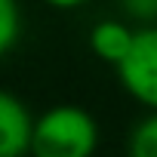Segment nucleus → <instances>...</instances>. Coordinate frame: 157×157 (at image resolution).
<instances>
[{
    "mask_svg": "<svg viewBox=\"0 0 157 157\" xmlns=\"http://www.w3.org/2000/svg\"><path fill=\"white\" fill-rule=\"evenodd\" d=\"M120 10L139 22H157V0H117Z\"/></svg>",
    "mask_w": 157,
    "mask_h": 157,
    "instance_id": "7",
    "label": "nucleus"
},
{
    "mask_svg": "<svg viewBox=\"0 0 157 157\" xmlns=\"http://www.w3.org/2000/svg\"><path fill=\"white\" fill-rule=\"evenodd\" d=\"M31 129H34V117L25 108V102L10 90H0V157L28 154Z\"/></svg>",
    "mask_w": 157,
    "mask_h": 157,
    "instance_id": "3",
    "label": "nucleus"
},
{
    "mask_svg": "<svg viewBox=\"0 0 157 157\" xmlns=\"http://www.w3.org/2000/svg\"><path fill=\"white\" fill-rule=\"evenodd\" d=\"M19 40V10L16 0H0V56L10 52Z\"/></svg>",
    "mask_w": 157,
    "mask_h": 157,
    "instance_id": "6",
    "label": "nucleus"
},
{
    "mask_svg": "<svg viewBox=\"0 0 157 157\" xmlns=\"http://www.w3.org/2000/svg\"><path fill=\"white\" fill-rule=\"evenodd\" d=\"M43 3H49L56 10H74V6H83L86 0H43Z\"/></svg>",
    "mask_w": 157,
    "mask_h": 157,
    "instance_id": "8",
    "label": "nucleus"
},
{
    "mask_svg": "<svg viewBox=\"0 0 157 157\" xmlns=\"http://www.w3.org/2000/svg\"><path fill=\"white\" fill-rule=\"evenodd\" d=\"M117 77L139 105L157 111V25L154 22L136 31L129 52L117 65Z\"/></svg>",
    "mask_w": 157,
    "mask_h": 157,
    "instance_id": "2",
    "label": "nucleus"
},
{
    "mask_svg": "<svg viewBox=\"0 0 157 157\" xmlns=\"http://www.w3.org/2000/svg\"><path fill=\"white\" fill-rule=\"evenodd\" d=\"M126 154L129 157H157V111H151V117H145L132 129Z\"/></svg>",
    "mask_w": 157,
    "mask_h": 157,
    "instance_id": "5",
    "label": "nucleus"
},
{
    "mask_svg": "<svg viewBox=\"0 0 157 157\" xmlns=\"http://www.w3.org/2000/svg\"><path fill=\"white\" fill-rule=\"evenodd\" d=\"M132 37H136V31H132L126 22H120V19H105V22L93 25V31H90V49H93L102 62H108V65L117 68L120 59L129 52Z\"/></svg>",
    "mask_w": 157,
    "mask_h": 157,
    "instance_id": "4",
    "label": "nucleus"
},
{
    "mask_svg": "<svg viewBox=\"0 0 157 157\" xmlns=\"http://www.w3.org/2000/svg\"><path fill=\"white\" fill-rule=\"evenodd\" d=\"M99 145L96 117L77 105H56L34 117L31 157H93Z\"/></svg>",
    "mask_w": 157,
    "mask_h": 157,
    "instance_id": "1",
    "label": "nucleus"
},
{
    "mask_svg": "<svg viewBox=\"0 0 157 157\" xmlns=\"http://www.w3.org/2000/svg\"><path fill=\"white\" fill-rule=\"evenodd\" d=\"M16 157H31V154H16Z\"/></svg>",
    "mask_w": 157,
    "mask_h": 157,
    "instance_id": "9",
    "label": "nucleus"
}]
</instances>
